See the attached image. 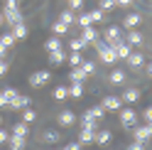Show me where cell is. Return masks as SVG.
Instances as JSON below:
<instances>
[{
	"instance_id": "603a6c76",
	"label": "cell",
	"mask_w": 152,
	"mask_h": 150,
	"mask_svg": "<svg viewBox=\"0 0 152 150\" xmlns=\"http://www.w3.org/2000/svg\"><path fill=\"white\" fill-rule=\"evenodd\" d=\"M30 104H32V99H30V96H22V93H20V96H17V99L12 101V106H10V108H15V111H22V108H27Z\"/></svg>"
},
{
	"instance_id": "cb8c5ba5",
	"label": "cell",
	"mask_w": 152,
	"mask_h": 150,
	"mask_svg": "<svg viewBox=\"0 0 152 150\" xmlns=\"http://www.w3.org/2000/svg\"><path fill=\"white\" fill-rule=\"evenodd\" d=\"M12 37H15V40H25V37H27V25L25 22H17V25H12Z\"/></svg>"
},
{
	"instance_id": "52a82bcc",
	"label": "cell",
	"mask_w": 152,
	"mask_h": 150,
	"mask_svg": "<svg viewBox=\"0 0 152 150\" xmlns=\"http://www.w3.org/2000/svg\"><path fill=\"white\" fill-rule=\"evenodd\" d=\"M101 106H103V111H120L123 108V101H120V96H103V101H101Z\"/></svg>"
},
{
	"instance_id": "30bf717a",
	"label": "cell",
	"mask_w": 152,
	"mask_h": 150,
	"mask_svg": "<svg viewBox=\"0 0 152 150\" xmlns=\"http://www.w3.org/2000/svg\"><path fill=\"white\" fill-rule=\"evenodd\" d=\"M3 22H7V25H17V22H22V12L20 10H3Z\"/></svg>"
},
{
	"instance_id": "2e32d148",
	"label": "cell",
	"mask_w": 152,
	"mask_h": 150,
	"mask_svg": "<svg viewBox=\"0 0 152 150\" xmlns=\"http://www.w3.org/2000/svg\"><path fill=\"white\" fill-rule=\"evenodd\" d=\"M47 59H49L52 67H59V64H64V62H66V54H64L61 49H54V52H49V57H47Z\"/></svg>"
},
{
	"instance_id": "ffe728a7",
	"label": "cell",
	"mask_w": 152,
	"mask_h": 150,
	"mask_svg": "<svg viewBox=\"0 0 152 150\" xmlns=\"http://www.w3.org/2000/svg\"><path fill=\"white\" fill-rule=\"evenodd\" d=\"M130 130H132V140H140V143H145V140H150V135H147L145 126H135V128H130Z\"/></svg>"
},
{
	"instance_id": "8992f818",
	"label": "cell",
	"mask_w": 152,
	"mask_h": 150,
	"mask_svg": "<svg viewBox=\"0 0 152 150\" xmlns=\"http://www.w3.org/2000/svg\"><path fill=\"white\" fill-rule=\"evenodd\" d=\"M93 140H96V126H81L79 143H81V145H91Z\"/></svg>"
},
{
	"instance_id": "ac0fdd59",
	"label": "cell",
	"mask_w": 152,
	"mask_h": 150,
	"mask_svg": "<svg viewBox=\"0 0 152 150\" xmlns=\"http://www.w3.org/2000/svg\"><path fill=\"white\" fill-rule=\"evenodd\" d=\"M56 118H59V123H61V126H74V121H76L74 111H69V108H64V111H61V113L56 116Z\"/></svg>"
},
{
	"instance_id": "83f0119b",
	"label": "cell",
	"mask_w": 152,
	"mask_h": 150,
	"mask_svg": "<svg viewBox=\"0 0 152 150\" xmlns=\"http://www.w3.org/2000/svg\"><path fill=\"white\" fill-rule=\"evenodd\" d=\"M34 121H37V113H34V111H32L30 106H27V108H22V123H27V126H30V123H34Z\"/></svg>"
},
{
	"instance_id": "f1b7e54d",
	"label": "cell",
	"mask_w": 152,
	"mask_h": 150,
	"mask_svg": "<svg viewBox=\"0 0 152 150\" xmlns=\"http://www.w3.org/2000/svg\"><path fill=\"white\" fill-rule=\"evenodd\" d=\"M69 79H71V81H79V84H83L86 74L81 71V67H71V74H69Z\"/></svg>"
},
{
	"instance_id": "4316f807",
	"label": "cell",
	"mask_w": 152,
	"mask_h": 150,
	"mask_svg": "<svg viewBox=\"0 0 152 150\" xmlns=\"http://www.w3.org/2000/svg\"><path fill=\"white\" fill-rule=\"evenodd\" d=\"M69 49H71V52H83V49H86V42H83L81 37H71Z\"/></svg>"
},
{
	"instance_id": "e0dca14e",
	"label": "cell",
	"mask_w": 152,
	"mask_h": 150,
	"mask_svg": "<svg viewBox=\"0 0 152 150\" xmlns=\"http://www.w3.org/2000/svg\"><path fill=\"white\" fill-rule=\"evenodd\" d=\"M12 135H17V138H27V135H30V126L22 123V121H17V123L12 126Z\"/></svg>"
},
{
	"instance_id": "8fae6325",
	"label": "cell",
	"mask_w": 152,
	"mask_h": 150,
	"mask_svg": "<svg viewBox=\"0 0 152 150\" xmlns=\"http://www.w3.org/2000/svg\"><path fill=\"white\" fill-rule=\"evenodd\" d=\"M110 47H113V52H115V57H118V59H125L128 54L132 52V49H130V44H125L123 40H118L115 44H110Z\"/></svg>"
},
{
	"instance_id": "8d00e7d4",
	"label": "cell",
	"mask_w": 152,
	"mask_h": 150,
	"mask_svg": "<svg viewBox=\"0 0 152 150\" xmlns=\"http://www.w3.org/2000/svg\"><path fill=\"white\" fill-rule=\"evenodd\" d=\"M88 111H91V116L96 118V121H101V118H103V113H106V111H103V106H91Z\"/></svg>"
},
{
	"instance_id": "d4e9b609",
	"label": "cell",
	"mask_w": 152,
	"mask_h": 150,
	"mask_svg": "<svg viewBox=\"0 0 152 150\" xmlns=\"http://www.w3.org/2000/svg\"><path fill=\"white\" fill-rule=\"evenodd\" d=\"M25 140H27V138L10 135V138H7V145H10V150H25Z\"/></svg>"
},
{
	"instance_id": "6da1fadb",
	"label": "cell",
	"mask_w": 152,
	"mask_h": 150,
	"mask_svg": "<svg viewBox=\"0 0 152 150\" xmlns=\"http://www.w3.org/2000/svg\"><path fill=\"white\" fill-rule=\"evenodd\" d=\"M93 44H96L98 57H101V62H103V64H115V62H118V57H115V52H113V47H110V44H106L103 40H96Z\"/></svg>"
},
{
	"instance_id": "ee69618b",
	"label": "cell",
	"mask_w": 152,
	"mask_h": 150,
	"mask_svg": "<svg viewBox=\"0 0 152 150\" xmlns=\"http://www.w3.org/2000/svg\"><path fill=\"white\" fill-rule=\"evenodd\" d=\"M64 150H81V143H66Z\"/></svg>"
},
{
	"instance_id": "9a60e30c",
	"label": "cell",
	"mask_w": 152,
	"mask_h": 150,
	"mask_svg": "<svg viewBox=\"0 0 152 150\" xmlns=\"http://www.w3.org/2000/svg\"><path fill=\"white\" fill-rule=\"evenodd\" d=\"M120 101H125V104H135V101H140V89H125L123 91Z\"/></svg>"
},
{
	"instance_id": "d6986e66",
	"label": "cell",
	"mask_w": 152,
	"mask_h": 150,
	"mask_svg": "<svg viewBox=\"0 0 152 150\" xmlns=\"http://www.w3.org/2000/svg\"><path fill=\"white\" fill-rule=\"evenodd\" d=\"M123 42H125V44H130V47H132V44L137 47V44H142V35H140L137 30H130V32L125 35V40H123Z\"/></svg>"
},
{
	"instance_id": "60d3db41",
	"label": "cell",
	"mask_w": 152,
	"mask_h": 150,
	"mask_svg": "<svg viewBox=\"0 0 152 150\" xmlns=\"http://www.w3.org/2000/svg\"><path fill=\"white\" fill-rule=\"evenodd\" d=\"M128 150H145V143H140V140H132L128 145Z\"/></svg>"
},
{
	"instance_id": "b9f144b4",
	"label": "cell",
	"mask_w": 152,
	"mask_h": 150,
	"mask_svg": "<svg viewBox=\"0 0 152 150\" xmlns=\"http://www.w3.org/2000/svg\"><path fill=\"white\" fill-rule=\"evenodd\" d=\"M142 118H145L147 123H152V106H147L145 111H142Z\"/></svg>"
},
{
	"instance_id": "484cf974",
	"label": "cell",
	"mask_w": 152,
	"mask_h": 150,
	"mask_svg": "<svg viewBox=\"0 0 152 150\" xmlns=\"http://www.w3.org/2000/svg\"><path fill=\"white\" fill-rule=\"evenodd\" d=\"M59 138H61V133H59V130H44V133H42V140H44L47 145L56 143V140H59Z\"/></svg>"
},
{
	"instance_id": "f6af8a7d",
	"label": "cell",
	"mask_w": 152,
	"mask_h": 150,
	"mask_svg": "<svg viewBox=\"0 0 152 150\" xmlns=\"http://www.w3.org/2000/svg\"><path fill=\"white\" fill-rule=\"evenodd\" d=\"M7 67H10V64H7L5 59H0V76H3V74L7 71Z\"/></svg>"
},
{
	"instance_id": "e575fe53",
	"label": "cell",
	"mask_w": 152,
	"mask_h": 150,
	"mask_svg": "<svg viewBox=\"0 0 152 150\" xmlns=\"http://www.w3.org/2000/svg\"><path fill=\"white\" fill-rule=\"evenodd\" d=\"M52 30H54V35H64L66 30H69V25H64V22H59V20H56V22L52 25Z\"/></svg>"
},
{
	"instance_id": "7dc6e473",
	"label": "cell",
	"mask_w": 152,
	"mask_h": 150,
	"mask_svg": "<svg viewBox=\"0 0 152 150\" xmlns=\"http://www.w3.org/2000/svg\"><path fill=\"white\" fill-rule=\"evenodd\" d=\"M5 52H7V47H5L3 42H0V59H3V57H5Z\"/></svg>"
},
{
	"instance_id": "3957f363",
	"label": "cell",
	"mask_w": 152,
	"mask_h": 150,
	"mask_svg": "<svg viewBox=\"0 0 152 150\" xmlns=\"http://www.w3.org/2000/svg\"><path fill=\"white\" fill-rule=\"evenodd\" d=\"M120 126L130 130V128H135L137 126V113L132 108H120Z\"/></svg>"
},
{
	"instance_id": "c3c4849f",
	"label": "cell",
	"mask_w": 152,
	"mask_h": 150,
	"mask_svg": "<svg viewBox=\"0 0 152 150\" xmlns=\"http://www.w3.org/2000/svg\"><path fill=\"white\" fill-rule=\"evenodd\" d=\"M145 130H147V135L152 138V123H145Z\"/></svg>"
},
{
	"instance_id": "ba28073f",
	"label": "cell",
	"mask_w": 152,
	"mask_h": 150,
	"mask_svg": "<svg viewBox=\"0 0 152 150\" xmlns=\"http://www.w3.org/2000/svg\"><path fill=\"white\" fill-rule=\"evenodd\" d=\"M81 40L86 42V44H93L96 40H101V32H98L93 25H88V27H81Z\"/></svg>"
},
{
	"instance_id": "ab89813d",
	"label": "cell",
	"mask_w": 152,
	"mask_h": 150,
	"mask_svg": "<svg viewBox=\"0 0 152 150\" xmlns=\"http://www.w3.org/2000/svg\"><path fill=\"white\" fill-rule=\"evenodd\" d=\"M81 5H83V0H69V10H81Z\"/></svg>"
},
{
	"instance_id": "7a4b0ae2",
	"label": "cell",
	"mask_w": 152,
	"mask_h": 150,
	"mask_svg": "<svg viewBox=\"0 0 152 150\" xmlns=\"http://www.w3.org/2000/svg\"><path fill=\"white\" fill-rule=\"evenodd\" d=\"M49 81H52V74L47 71V69H39V71H32V74H30V86H32V89H42V86H47Z\"/></svg>"
},
{
	"instance_id": "1f68e13d",
	"label": "cell",
	"mask_w": 152,
	"mask_h": 150,
	"mask_svg": "<svg viewBox=\"0 0 152 150\" xmlns=\"http://www.w3.org/2000/svg\"><path fill=\"white\" fill-rule=\"evenodd\" d=\"M79 67H81V71L86 74V76H91V74L96 71V64H93V62H88V59H83V62L79 64Z\"/></svg>"
},
{
	"instance_id": "44dd1931",
	"label": "cell",
	"mask_w": 152,
	"mask_h": 150,
	"mask_svg": "<svg viewBox=\"0 0 152 150\" xmlns=\"http://www.w3.org/2000/svg\"><path fill=\"white\" fill-rule=\"evenodd\" d=\"M110 138H113L110 130H96V140H93V143H96V145H108Z\"/></svg>"
},
{
	"instance_id": "d6a6232c",
	"label": "cell",
	"mask_w": 152,
	"mask_h": 150,
	"mask_svg": "<svg viewBox=\"0 0 152 150\" xmlns=\"http://www.w3.org/2000/svg\"><path fill=\"white\" fill-rule=\"evenodd\" d=\"M66 59H69V64H71V67H79V64L83 62V54H81V52H71Z\"/></svg>"
},
{
	"instance_id": "5b68a950",
	"label": "cell",
	"mask_w": 152,
	"mask_h": 150,
	"mask_svg": "<svg viewBox=\"0 0 152 150\" xmlns=\"http://www.w3.org/2000/svg\"><path fill=\"white\" fill-rule=\"evenodd\" d=\"M17 96H20V91H17V89H12V86L10 89H3V91H0V108H10Z\"/></svg>"
},
{
	"instance_id": "277c9868",
	"label": "cell",
	"mask_w": 152,
	"mask_h": 150,
	"mask_svg": "<svg viewBox=\"0 0 152 150\" xmlns=\"http://www.w3.org/2000/svg\"><path fill=\"white\" fill-rule=\"evenodd\" d=\"M101 20H103V10H91V12H83V15L76 17V22H79L81 27H88V25L101 22Z\"/></svg>"
},
{
	"instance_id": "5bb4252c",
	"label": "cell",
	"mask_w": 152,
	"mask_h": 150,
	"mask_svg": "<svg viewBox=\"0 0 152 150\" xmlns=\"http://www.w3.org/2000/svg\"><path fill=\"white\" fill-rule=\"evenodd\" d=\"M125 71H123V69H113L110 74H108V81L113 84V86H118V84H125Z\"/></svg>"
},
{
	"instance_id": "4fadbf2b",
	"label": "cell",
	"mask_w": 152,
	"mask_h": 150,
	"mask_svg": "<svg viewBox=\"0 0 152 150\" xmlns=\"http://www.w3.org/2000/svg\"><path fill=\"white\" fill-rule=\"evenodd\" d=\"M140 20H142V17H140L137 12H128L125 17H123V25H125L128 30H135V27L140 25Z\"/></svg>"
},
{
	"instance_id": "816d5d0a",
	"label": "cell",
	"mask_w": 152,
	"mask_h": 150,
	"mask_svg": "<svg viewBox=\"0 0 152 150\" xmlns=\"http://www.w3.org/2000/svg\"><path fill=\"white\" fill-rule=\"evenodd\" d=\"M0 121H3V116H0Z\"/></svg>"
},
{
	"instance_id": "74e56055",
	"label": "cell",
	"mask_w": 152,
	"mask_h": 150,
	"mask_svg": "<svg viewBox=\"0 0 152 150\" xmlns=\"http://www.w3.org/2000/svg\"><path fill=\"white\" fill-rule=\"evenodd\" d=\"M115 7V0H101L98 3V10H113Z\"/></svg>"
},
{
	"instance_id": "bcb514c9",
	"label": "cell",
	"mask_w": 152,
	"mask_h": 150,
	"mask_svg": "<svg viewBox=\"0 0 152 150\" xmlns=\"http://www.w3.org/2000/svg\"><path fill=\"white\" fill-rule=\"evenodd\" d=\"M115 5H120V7H128V5H132V0H115Z\"/></svg>"
},
{
	"instance_id": "4dcf8cb0",
	"label": "cell",
	"mask_w": 152,
	"mask_h": 150,
	"mask_svg": "<svg viewBox=\"0 0 152 150\" xmlns=\"http://www.w3.org/2000/svg\"><path fill=\"white\" fill-rule=\"evenodd\" d=\"M44 47H47V52H54V49H61V40H59V37H49V40L44 42Z\"/></svg>"
},
{
	"instance_id": "836d02e7",
	"label": "cell",
	"mask_w": 152,
	"mask_h": 150,
	"mask_svg": "<svg viewBox=\"0 0 152 150\" xmlns=\"http://www.w3.org/2000/svg\"><path fill=\"white\" fill-rule=\"evenodd\" d=\"M52 96H54V101H64V99H69V93H66V86H56Z\"/></svg>"
},
{
	"instance_id": "7bdbcfd3",
	"label": "cell",
	"mask_w": 152,
	"mask_h": 150,
	"mask_svg": "<svg viewBox=\"0 0 152 150\" xmlns=\"http://www.w3.org/2000/svg\"><path fill=\"white\" fill-rule=\"evenodd\" d=\"M7 138H10V133H7V130H3V128H0V145H3V143H7Z\"/></svg>"
},
{
	"instance_id": "7402d4cb",
	"label": "cell",
	"mask_w": 152,
	"mask_h": 150,
	"mask_svg": "<svg viewBox=\"0 0 152 150\" xmlns=\"http://www.w3.org/2000/svg\"><path fill=\"white\" fill-rule=\"evenodd\" d=\"M66 93H69L71 99H81L83 96V86L79 81H71V86H66Z\"/></svg>"
},
{
	"instance_id": "7c38bea8",
	"label": "cell",
	"mask_w": 152,
	"mask_h": 150,
	"mask_svg": "<svg viewBox=\"0 0 152 150\" xmlns=\"http://www.w3.org/2000/svg\"><path fill=\"white\" fill-rule=\"evenodd\" d=\"M125 59H128V67H130V69H137V67H142V64H145V54H140V52H130Z\"/></svg>"
},
{
	"instance_id": "f35d334b",
	"label": "cell",
	"mask_w": 152,
	"mask_h": 150,
	"mask_svg": "<svg viewBox=\"0 0 152 150\" xmlns=\"http://www.w3.org/2000/svg\"><path fill=\"white\" fill-rule=\"evenodd\" d=\"M5 10H20V3L17 0H5Z\"/></svg>"
},
{
	"instance_id": "681fc988",
	"label": "cell",
	"mask_w": 152,
	"mask_h": 150,
	"mask_svg": "<svg viewBox=\"0 0 152 150\" xmlns=\"http://www.w3.org/2000/svg\"><path fill=\"white\" fill-rule=\"evenodd\" d=\"M145 71H147V74H150V76H152V62H150V64H147V67H145Z\"/></svg>"
},
{
	"instance_id": "f546056e",
	"label": "cell",
	"mask_w": 152,
	"mask_h": 150,
	"mask_svg": "<svg viewBox=\"0 0 152 150\" xmlns=\"http://www.w3.org/2000/svg\"><path fill=\"white\" fill-rule=\"evenodd\" d=\"M59 22H64V25H69V27H71V25L76 22V15H74L71 10H64V12L59 15Z\"/></svg>"
},
{
	"instance_id": "9c48e42d",
	"label": "cell",
	"mask_w": 152,
	"mask_h": 150,
	"mask_svg": "<svg viewBox=\"0 0 152 150\" xmlns=\"http://www.w3.org/2000/svg\"><path fill=\"white\" fill-rule=\"evenodd\" d=\"M118 40H123V37H120V27H115V25L106 27V32H103V42H106V44H115Z\"/></svg>"
},
{
	"instance_id": "f907efd6",
	"label": "cell",
	"mask_w": 152,
	"mask_h": 150,
	"mask_svg": "<svg viewBox=\"0 0 152 150\" xmlns=\"http://www.w3.org/2000/svg\"><path fill=\"white\" fill-rule=\"evenodd\" d=\"M0 25H3V12H0Z\"/></svg>"
},
{
	"instance_id": "d590c367",
	"label": "cell",
	"mask_w": 152,
	"mask_h": 150,
	"mask_svg": "<svg viewBox=\"0 0 152 150\" xmlns=\"http://www.w3.org/2000/svg\"><path fill=\"white\" fill-rule=\"evenodd\" d=\"M0 42H3L5 47H12V44H15V37H12V32H5V35H0Z\"/></svg>"
}]
</instances>
